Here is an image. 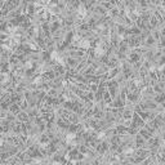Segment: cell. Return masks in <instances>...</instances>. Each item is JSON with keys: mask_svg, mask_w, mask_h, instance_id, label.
<instances>
[{"mask_svg": "<svg viewBox=\"0 0 165 165\" xmlns=\"http://www.w3.org/2000/svg\"><path fill=\"white\" fill-rule=\"evenodd\" d=\"M77 13H79V15H81V17H85V14H87V9H85L84 5H80L79 9H77Z\"/></svg>", "mask_w": 165, "mask_h": 165, "instance_id": "cell-1", "label": "cell"}]
</instances>
